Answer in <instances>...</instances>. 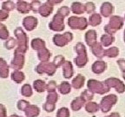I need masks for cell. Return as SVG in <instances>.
<instances>
[{
  "instance_id": "obj_23",
  "label": "cell",
  "mask_w": 125,
  "mask_h": 117,
  "mask_svg": "<svg viewBox=\"0 0 125 117\" xmlns=\"http://www.w3.org/2000/svg\"><path fill=\"white\" fill-rule=\"evenodd\" d=\"M84 77L82 75H78L74 80L72 81V86L75 88H81L83 86Z\"/></svg>"
},
{
  "instance_id": "obj_6",
  "label": "cell",
  "mask_w": 125,
  "mask_h": 117,
  "mask_svg": "<svg viewBox=\"0 0 125 117\" xmlns=\"http://www.w3.org/2000/svg\"><path fill=\"white\" fill-rule=\"evenodd\" d=\"M50 28L52 30L61 31L64 29V24H63V17L61 16L60 13L56 15L53 18V21L50 23Z\"/></svg>"
},
{
  "instance_id": "obj_5",
  "label": "cell",
  "mask_w": 125,
  "mask_h": 117,
  "mask_svg": "<svg viewBox=\"0 0 125 117\" xmlns=\"http://www.w3.org/2000/svg\"><path fill=\"white\" fill-rule=\"evenodd\" d=\"M76 50L77 51V53L79 54L77 58L75 59V62L78 67H83L86 64L87 62V57H83L82 55H83L85 53V47L82 44V43H78L76 46Z\"/></svg>"
},
{
  "instance_id": "obj_7",
  "label": "cell",
  "mask_w": 125,
  "mask_h": 117,
  "mask_svg": "<svg viewBox=\"0 0 125 117\" xmlns=\"http://www.w3.org/2000/svg\"><path fill=\"white\" fill-rule=\"evenodd\" d=\"M23 27L28 31L33 30L37 28V19L32 16H28L26 18H23Z\"/></svg>"
},
{
  "instance_id": "obj_26",
  "label": "cell",
  "mask_w": 125,
  "mask_h": 117,
  "mask_svg": "<svg viewBox=\"0 0 125 117\" xmlns=\"http://www.w3.org/2000/svg\"><path fill=\"white\" fill-rule=\"evenodd\" d=\"M85 109L86 111L89 112V113H95L98 110V105L96 102L89 101L88 103L85 105Z\"/></svg>"
},
{
  "instance_id": "obj_38",
  "label": "cell",
  "mask_w": 125,
  "mask_h": 117,
  "mask_svg": "<svg viewBox=\"0 0 125 117\" xmlns=\"http://www.w3.org/2000/svg\"><path fill=\"white\" fill-rule=\"evenodd\" d=\"M10 117H23V116H19V115H10Z\"/></svg>"
},
{
  "instance_id": "obj_24",
  "label": "cell",
  "mask_w": 125,
  "mask_h": 117,
  "mask_svg": "<svg viewBox=\"0 0 125 117\" xmlns=\"http://www.w3.org/2000/svg\"><path fill=\"white\" fill-rule=\"evenodd\" d=\"M14 9H16V4H14L13 1H11V0H7V1L3 2L2 10L10 12V11H11V10H13Z\"/></svg>"
},
{
  "instance_id": "obj_3",
  "label": "cell",
  "mask_w": 125,
  "mask_h": 117,
  "mask_svg": "<svg viewBox=\"0 0 125 117\" xmlns=\"http://www.w3.org/2000/svg\"><path fill=\"white\" fill-rule=\"evenodd\" d=\"M23 65H24V54L15 49L13 59L10 62V67L14 70H20L23 68Z\"/></svg>"
},
{
  "instance_id": "obj_1",
  "label": "cell",
  "mask_w": 125,
  "mask_h": 117,
  "mask_svg": "<svg viewBox=\"0 0 125 117\" xmlns=\"http://www.w3.org/2000/svg\"><path fill=\"white\" fill-rule=\"evenodd\" d=\"M14 36L18 41V47L16 48V50L25 54L28 49V36L21 27L16 28L14 30Z\"/></svg>"
},
{
  "instance_id": "obj_12",
  "label": "cell",
  "mask_w": 125,
  "mask_h": 117,
  "mask_svg": "<svg viewBox=\"0 0 125 117\" xmlns=\"http://www.w3.org/2000/svg\"><path fill=\"white\" fill-rule=\"evenodd\" d=\"M10 78L16 83H21L25 79V76H24V73L22 72L21 70H14L10 75Z\"/></svg>"
},
{
  "instance_id": "obj_9",
  "label": "cell",
  "mask_w": 125,
  "mask_h": 117,
  "mask_svg": "<svg viewBox=\"0 0 125 117\" xmlns=\"http://www.w3.org/2000/svg\"><path fill=\"white\" fill-rule=\"evenodd\" d=\"M116 99L115 96L111 95V96H108L107 97H104V99L102 100L101 102V107L103 109V112H108L109 110V108L115 104V101H112V100Z\"/></svg>"
},
{
  "instance_id": "obj_19",
  "label": "cell",
  "mask_w": 125,
  "mask_h": 117,
  "mask_svg": "<svg viewBox=\"0 0 125 117\" xmlns=\"http://www.w3.org/2000/svg\"><path fill=\"white\" fill-rule=\"evenodd\" d=\"M21 95L24 97H31L33 95V91H32V88L30 84H23L21 88Z\"/></svg>"
},
{
  "instance_id": "obj_10",
  "label": "cell",
  "mask_w": 125,
  "mask_h": 117,
  "mask_svg": "<svg viewBox=\"0 0 125 117\" xmlns=\"http://www.w3.org/2000/svg\"><path fill=\"white\" fill-rule=\"evenodd\" d=\"M16 9L21 14H26L29 13L30 10H31V5L26 1L20 0V1H18V3L16 4Z\"/></svg>"
},
{
  "instance_id": "obj_34",
  "label": "cell",
  "mask_w": 125,
  "mask_h": 117,
  "mask_svg": "<svg viewBox=\"0 0 125 117\" xmlns=\"http://www.w3.org/2000/svg\"><path fill=\"white\" fill-rule=\"evenodd\" d=\"M63 62H64V57H62V56H58V57H55V59H54V64L56 65L57 67L62 65Z\"/></svg>"
},
{
  "instance_id": "obj_20",
  "label": "cell",
  "mask_w": 125,
  "mask_h": 117,
  "mask_svg": "<svg viewBox=\"0 0 125 117\" xmlns=\"http://www.w3.org/2000/svg\"><path fill=\"white\" fill-rule=\"evenodd\" d=\"M73 75L72 65L70 62H65L63 65V76L65 78H70Z\"/></svg>"
},
{
  "instance_id": "obj_4",
  "label": "cell",
  "mask_w": 125,
  "mask_h": 117,
  "mask_svg": "<svg viewBox=\"0 0 125 117\" xmlns=\"http://www.w3.org/2000/svg\"><path fill=\"white\" fill-rule=\"evenodd\" d=\"M73 37L72 34L70 33V32H67V33L63 34V35H56L53 37V42L57 46H64L66 45L69 42H70L72 40Z\"/></svg>"
},
{
  "instance_id": "obj_37",
  "label": "cell",
  "mask_w": 125,
  "mask_h": 117,
  "mask_svg": "<svg viewBox=\"0 0 125 117\" xmlns=\"http://www.w3.org/2000/svg\"><path fill=\"white\" fill-rule=\"evenodd\" d=\"M49 2L51 3H53V4H58V3H60L62 0H48Z\"/></svg>"
},
{
  "instance_id": "obj_39",
  "label": "cell",
  "mask_w": 125,
  "mask_h": 117,
  "mask_svg": "<svg viewBox=\"0 0 125 117\" xmlns=\"http://www.w3.org/2000/svg\"><path fill=\"white\" fill-rule=\"evenodd\" d=\"M18 1H20V0H18Z\"/></svg>"
},
{
  "instance_id": "obj_30",
  "label": "cell",
  "mask_w": 125,
  "mask_h": 117,
  "mask_svg": "<svg viewBox=\"0 0 125 117\" xmlns=\"http://www.w3.org/2000/svg\"><path fill=\"white\" fill-rule=\"evenodd\" d=\"M55 107H56V103H52V102L46 101V102L43 104V109H44L46 112H49V113L54 111Z\"/></svg>"
},
{
  "instance_id": "obj_31",
  "label": "cell",
  "mask_w": 125,
  "mask_h": 117,
  "mask_svg": "<svg viewBox=\"0 0 125 117\" xmlns=\"http://www.w3.org/2000/svg\"><path fill=\"white\" fill-rule=\"evenodd\" d=\"M30 5H31V10H33L34 12H37L39 10V8L41 7V4L37 0H33L30 4Z\"/></svg>"
},
{
  "instance_id": "obj_36",
  "label": "cell",
  "mask_w": 125,
  "mask_h": 117,
  "mask_svg": "<svg viewBox=\"0 0 125 117\" xmlns=\"http://www.w3.org/2000/svg\"><path fill=\"white\" fill-rule=\"evenodd\" d=\"M0 117H7V110L3 104H0Z\"/></svg>"
},
{
  "instance_id": "obj_25",
  "label": "cell",
  "mask_w": 125,
  "mask_h": 117,
  "mask_svg": "<svg viewBox=\"0 0 125 117\" xmlns=\"http://www.w3.org/2000/svg\"><path fill=\"white\" fill-rule=\"evenodd\" d=\"M9 37H10V33H9V30L7 29L6 26L0 23V39L5 41L9 38Z\"/></svg>"
},
{
  "instance_id": "obj_21",
  "label": "cell",
  "mask_w": 125,
  "mask_h": 117,
  "mask_svg": "<svg viewBox=\"0 0 125 117\" xmlns=\"http://www.w3.org/2000/svg\"><path fill=\"white\" fill-rule=\"evenodd\" d=\"M4 47H5L6 49H13L17 45H18V41L17 39L14 38V37H9L7 40H5L4 42Z\"/></svg>"
},
{
  "instance_id": "obj_17",
  "label": "cell",
  "mask_w": 125,
  "mask_h": 117,
  "mask_svg": "<svg viewBox=\"0 0 125 117\" xmlns=\"http://www.w3.org/2000/svg\"><path fill=\"white\" fill-rule=\"evenodd\" d=\"M37 56H38V59L41 61L42 62H47L49 60L50 57H51V53L46 48H43V49L38 50V53H37Z\"/></svg>"
},
{
  "instance_id": "obj_18",
  "label": "cell",
  "mask_w": 125,
  "mask_h": 117,
  "mask_svg": "<svg viewBox=\"0 0 125 117\" xmlns=\"http://www.w3.org/2000/svg\"><path fill=\"white\" fill-rule=\"evenodd\" d=\"M52 10H53V8L51 4H43V5H41V7L39 8L38 12H39V14L41 16H43V17H48V16L51 13Z\"/></svg>"
},
{
  "instance_id": "obj_33",
  "label": "cell",
  "mask_w": 125,
  "mask_h": 117,
  "mask_svg": "<svg viewBox=\"0 0 125 117\" xmlns=\"http://www.w3.org/2000/svg\"><path fill=\"white\" fill-rule=\"evenodd\" d=\"M71 10L74 13L76 14H80L81 12L83 11L82 9V5H81L79 3H75V4H72V7H71Z\"/></svg>"
},
{
  "instance_id": "obj_22",
  "label": "cell",
  "mask_w": 125,
  "mask_h": 117,
  "mask_svg": "<svg viewBox=\"0 0 125 117\" xmlns=\"http://www.w3.org/2000/svg\"><path fill=\"white\" fill-rule=\"evenodd\" d=\"M58 90L62 95H67V94H69L71 91V86H70V84L69 82H63L59 85Z\"/></svg>"
},
{
  "instance_id": "obj_29",
  "label": "cell",
  "mask_w": 125,
  "mask_h": 117,
  "mask_svg": "<svg viewBox=\"0 0 125 117\" xmlns=\"http://www.w3.org/2000/svg\"><path fill=\"white\" fill-rule=\"evenodd\" d=\"M58 100V96L56 92H53V93H50L48 95L46 98V101H49V102H52V103H56L57 101Z\"/></svg>"
},
{
  "instance_id": "obj_32",
  "label": "cell",
  "mask_w": 125,
  "mask_h": 117,
  "mask_svg": "<svg viewBox=\"0 0 125 117\" xmlns=\"http://www.w3.org/2000/svg\"><path fill=\"white\" fill-rule=\"evenodd\" d=\"M56 88H57V83H56V82L51 81L49 83L47 84L46 90L49 92V93H53V92H55V90H56Z\"/></svg>"
},
{
  "instance_id": "obj_2",
  "label": "cell",
  "mask_w": 125,
  "mask_h": 117,
  "mask_svg": "<svg viewBox=\"0 0 125 117\" xmlns=\"http://www.w3.org/2000/svg\"><path fill=\"white\" fill-rule=\"evenodd\" d=\"M57 70V66L54 63H51L48 62H43L39 63L36 68V71L38 74H43L46 73L49 76H52L55 73V71Z\"/></svg>"
},
{
  "instance_id": "obj_27",
  "label": "cell",
  "mask_w": 125,
  "mask_h": 117,
  "mask_svg": "<svg viewBox=\"0 0 125 117\" xmlns=\"http://www.w3.org/2000/svg\"><path fill=\"white\" fill-rule=\"evenodd\" d=\"M30 106V102L25 100H19L17 103V107H18L19 110L22 111H25V109L27 108Z\"/></svg>"
},
{
  "instance_id": "obj_8",
  "label": "cell",
  "mask_w": 125,
  "mask_h": 117,
  "mask_svg": "<svg viewBox=\"0 0 125 117\" xmlns=\"http://www.w3.org/2000/svg\"><path fill=\"white\" fill-rule=\"evenodd\" d=\"M69 25L71 29H85L86 28V21L85 18H76L75 17H71L69 19Z\"/></svg>"
},
{
  "instance_id": "obj_28",
  "label": "cell",
  "mask_w": 125,
  "mask_h": 117,
  "mask_svg": "<svg viewBox=\"0 0 125 117\" xmlns=\"http://www.w3.org/2000/svg\"><path fill=\"white\" fill-rule=\"evenodd\" d=\"M70 110L67 107H61L57 113V117H70Z\"/></svg>"
},
{
  "instance_id": "obj_15",
  "label": "cell",
  "mask_w": 125,
  "mask_h": 117,
  "mask_svg": "<svg viewBox=\"0 0 125 117\" xmlns=\"http://www.w3.org/2000/svg\"><path fill=\"white\" fill-rule=\"evenodd\" d=\"M31 47L35 50H40V49L45 48V43L41 38H34L31 41Z\"/></svg>"
},
{
  "instance_id": "obj_35",
  "label": "cell",
  "mask_w": 125,
  "mask_h": 117,
  "mask_svg": "<svg viewBox=\"0 0 125 117\" xmlns=\"http://www.w3.org/2000/svg\"><path fill=\"white\" fill-rule=\"evenodd\" d=\"M8 18H9V12L4 10H0V23L5 21Z\"/></svg>"
},
{
  "instance_id": "obj_13",
  "label": "cell",
  "mask_w": 125,
  "mask_h": 117,
  "mask_svg": "<svg viewBox=\"0 0 125 117\" xmlns=\"http://www.w3.org/2000/svg\"><path fill=\"white\" fill-rule=\"evenodd\" d=\"M26 117H37L40 114V108L36 105H31L25 109Z\"/></svg>"
},
{
  "instance_id": "obj_14",
  "label": "cell",
  "mask_w": 125,
  "mask_h": 117,
  "mask_svg": "<svg viewBox=\"0 0 125 117\" xmlns=\"http://www.w3.org/2000/svg\"><path fill=\"white\" fill-rule=\"evenodd\" d=\"M84 102H85V100H84L82 96H80V97L75 98V99L73 100L70 107H71V108H72L74 111H78L79 109L83 107Z\"/></svg>"
},
{
  "instance_id": "obj_11",
  "label": "cell",
  "mask_w": 125,
  "mask_h": 117,
  "mask_svg": "<svg viewBox=\"0 0 125 117\" xmlns=\"http://www.w3.org/2000/svg\"><path fill=\"white\" fill-rule=\"evenodd\" d=\"M10 68L6 61L4 58H0V77L7 78L9 76Z\"/></svg>"
},
{
  "instance_id": "obj_16",
  "label": "cell",
  "mask_w": 125,
  "mask_h": 117,
  "mask_svg": "<svg viewBox=\"0 0 125 117\" xmlns=\"http://www.w3.org/2000/svg\"><path fill=\"white\" fill-rule=\"evenodd\" d=\"M46 83L42 80H36L33 82V88L35 91L38 93H43V91L46 90Z\"/></svg>"
}]
</instances>
